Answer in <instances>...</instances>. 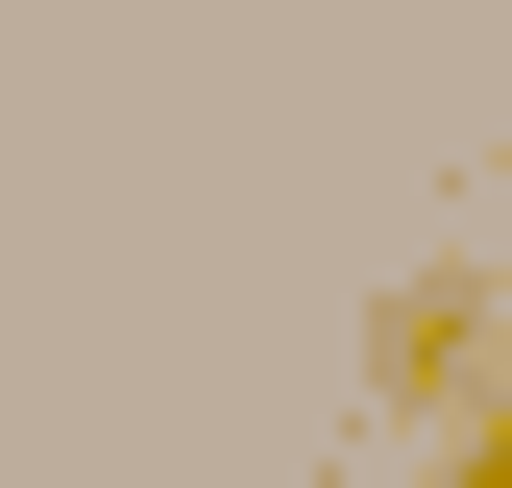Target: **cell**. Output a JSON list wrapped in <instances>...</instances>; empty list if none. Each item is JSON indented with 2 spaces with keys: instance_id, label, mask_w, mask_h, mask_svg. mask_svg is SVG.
Instances as JSON below:
<instances>
[{
  "instance_id": "cell-2",
  "label": "cell",
  "mask_w": 512,
  "mask_h": 488,
  "mask_svg": "<svg viewBox=\"0 0 512 488\" xmlns=\"http://www.w3.org/2000/svg\"><path fill=\"white\" fill-rule=\"evenodd\" d=\"M464 464H488V488H512V391H488V440H464Z\"/></svg>"
},
{
  "instance_id": "cell-1",
  "label": "cell",
  "mask_w": 512,
  "mask_h": 488,
  "mask_svg": "<svg viewBox=\"0 0 512 488\" xmlns=\"http://www.w3.org/2000/svg\"><path fill=\"white\" fill-rule=\"evenodd\" d=\"M366 391L488 440V391H512V366H488V293H464V269H391V293H366Z\"/></svg>"
},
{
  "instance_id": "cell-3",
  "label": "cell",
  "mask_w": 512,
  "mask_h": 488,
  "mask_svg": "<svg viewBox=\"0 0 512 488\" xmlns=\"http://www.w3.org/2000/svg\"><path fill=\"white\" fill-rule=\"evenodd\" d=\"M439 488H488V464H439Z\"/></svg>"
}]
</instances>
